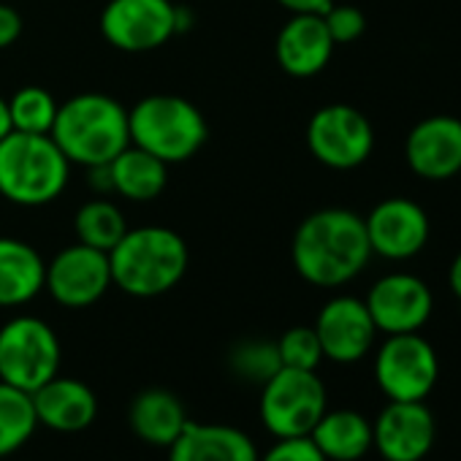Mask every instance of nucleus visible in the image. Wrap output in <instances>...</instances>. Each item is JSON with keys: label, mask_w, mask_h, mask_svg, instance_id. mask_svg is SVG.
Masks as SVG:
<instances>
[{"label": "nucleus", "mask_w": 461, "mask_h": 461, "mask_svg": "<svg viewBox=\"0 0 461 461\" xmlns=\"http://www.w3.org/2000/svg\"><path fill=\"white\" fill-rule=\"evenodd\" d=\"M291 258L302 280L315 288H339L356 280L372 258L364 217L350 209H321L302 220Z\"/></svg>", "instance_id": "f257e3e1"}, {"label": "nucleus", "mask_w": 461, "mask_h": 461, "mask_svg": "<svg viewBox=\"0 0 461 461\" xmlns=\"http://www.w3.org/2000/svg\"><path fill=\"white\" fill-rule=\"evenodd\" d=\"M190 264L185 240L166 225L128 228L109 250L112 285L136 299H152L174 291Z\"/></svg>", "instance_id": "f03ea898"}, {"label": "nucleus", "mask_w": 461, "mask_h": 461, "mask_svg": "<svg viewBox=\"0 0 461 461\" xmlns=\"http://www.w3.org/2000/svg\"><path fill=\"white\" fill-rule=\"evenodd\" d=\"M50 136L68 163L85 168L112 163L131 144L128 109L112 95L79 93L58 106Z\"/></svg>", "instance_id": "7ed1b4c3"}, {"label": "nucleus", "mask_w": 461, "mask_h": 461, "mask_svg": "<svg viewBox=\"0 0 461 461\" xmlns=\"http://www.w3.org/2000/svg\"><path fill=\"white\" fill-rule=\"evenodd\" d=\"M71 163L50 133L12 131L0 141V195L17 206H47L63 195Z\"/></svg>", "instance_id": "20e7f679"}, {"label": "nucleus", "mask_w": 461, "mask_h": 461, "mask_svg": "<svg viewBox=\"0 0 461 461\" xmlns=\"http://www.w3.org/2000/svg\"><path fill=\"white\" fill-rule=\"evenodd\" d=\"M131 144L163 163H185L203 147L209 131L195 104L179 95H147L128 109Z\"/></svg>", "instance_id": "39448f33"}, {"label": "nucleus", "mask_w": 461, "mask_h": 461, "mask_svg": "<svg viewBox=\"0 0 461 461\" xmlns=\"http://www.w3.org/2000/svg\"><path fill=\"white\" fill-rule=\"evenodd\" d=\"M60 369V339L55 329L33 315L0 326V380L33 393Z\"/></svg>", "instance_id": "423d86ee"}, {"label": "nucleus", "mask_w": 461, "mask_h": 461, "mask_svg": "<svg viewBox=\"0 0 461 461\" xmlns=\"http://www.w3.org/2000/svg\"><path fill=\"white\" fill-rule=\"evenodd\" d=\"M261 388V420L277 439L307 437L329 410L326 385L312 369L283 366Z\"/></svg>", "instance_id": "0eeeda50"}, {"label": "nucleus", "mask_w": 461, "mask_h": 461, "mask_svg": "<svg viewBox=\"0 0 461 461\" xmlns=\"http://www.w3.org/2000/svg\"><path fill=\"white\" fill-rule=\"evenodd\" d=\"M439 377L434 348L418 334H391L375 358V380L391 402H423Z\"/></svg>", "instance_id": "6e6552de"}, {"label": "nucleus", "mask_w": 461, "mask_h": 461, "mask_svg": "<svg viewBox=\"0 0 461 461\" xmlns=\"http://www.w3.org/2000/svg\"><path fill=\"white\" fill-rule=\"evenodd\" d=\"M101 36L128 55L155 52L176 36V6L171 0H109L101 12Z\"/></svg>", "instance_id": "1a4fd4ad"}, {"label": "nucleus", "mask_w": 461, "mask_h": 461, "mask_svg": "<svg viewBox=\"0 0 461 461\" xmlns=\"http://www.w3.org/2000/svg\"><path fill=\"white\" fill-rule=\"evenodd\" d=\"M307 147L323 166L350 171L372 155L375 131L358 109L348 104H329L310 117Z\"/></svg>", "instance_id": "9d476101"}, {"label": "nucleus", "mask_w": 461, "mask_h": 461, "mask_svg": "<svg viewBox=\"0 0 461 461\" xmlns=\"http://www.w3.org/2000/svg\"><path fill=\"white\" fill-rule=\"evenodd\" d=\"M44 288L60 307H68V310L93 307L112 288L109 253L87 248L82 242L63 248L47 264Z\"/></svg>", "instance_id": "9b49d317"}, {"label": "nucleus", "mask_w": 461, "mask_h": 461, "mask_svg": "<svg viewBox=\"0 0 461 461\" xmlns=\"http://www.w3.org/2000/svg\"><path fill=\"white\" fill-rule=\"evenodd\" d=\"M375 329L383 334H412L426 326L434 310V296L423 280L415 275H385L380 277L364 299Z\"/></svg>", "instance_id": "f8f14e48"}, {"label": "nucleus", "mask_w": 461, "mask_h": 461, "mask_svg": "<svg viewBox=\"0 0 461 461\" xmlns=\"http://www.w3.org/2000/svg\"><path fill=\"white\" fill-rule=\"evenodd\" d=\"M364 228H366V240H369L372 253L391 258V261L412 258L429 242L426 209L402 195L380 201L364 217Z\"/></svg>", "instance_id": "ddd939ff"}, {"label": "nucleus", "mask_w": 461, "mask_h": 461, "mask_svg": "<svg viewBox=\"0 0 461 461\" xmlns=\"http://www.w3.org/2000/svg\"><path fill=\"white\" fill-rule=\"evenodd\" d=\"M312 329L321 339L323 358L337 364L361 361L372 350L377 337L366 304L356 296H337L326 302Z\"/></svg>", "instance_id": "4468645a"}, {"label": "nucleus", "mask_w": 461, "mask_h": 461, "mask_svg": "<svg viewBox=\"0 0 461 461\" xmlns=\"http://www.w3.org/2000/svg\"><path fill=\"white\" fill-rule=\"evenodd\" d=\"M434 437L437 423L423 402H391L372 423V447L385 461H420Z\"/></svg>", "instance_id": "2eb2a0df"}, {"label": "nucleus", "mask_w": 461, "mask_h": 461, "mask_svg": "<svg viewBox=\"0 0 461 461\" xmlns=\"http://www.w3.org/2000/svg\"><path fill=\"white\" fill-rule=\"evenodd\" d=\"M404 158L412 174L429 182L458 176L461 171V120L434 114L420 120L404 141Z\"/></svg>", "instance_id": "dca6fc26"}, {"label": "nucleus", "mask_w": 461, "mask_h": 461, "mask_svg": "<svg viewBox=\"0 0 461 461\" xmlns=\"http://www.w3.org/2000/svg\"><path fill=\"white\" fill-rule=\"evenodd\" d=\"M334 47L323 14H294L277 33L275 58L288 77L310 79L329 66Z\"/></svg>", "instance_id": "f3484780"}, {"label": "nucleus", "mask_w": 461, "mask_h": 461, "mask_svg": "<svg viewBox=\"0 0 461 461\" xmlns=\"http://www.w3.org/2000/svg\"><path fill=\"white\" fill-rule=\"evenodd\" d=\"M36 418L41 426L60 431V434H77L93 426L98 415V399L93 388L77 377H60L55 375L50 383L36 388L33 393Z\"/></svg>", "instance_id": "a211bd4d"}, {"label": "nucleus", "mask_w": 461, "mask_h": 461, "mask_svg": "<svg viewBox=\"0 0 461 461\" xmlns=\"http://www.w3.org/2000/svg\"><path fill=\"white\" fill-rule=\"evenodd\" d=\"M256 442L237 426L193 423L168 445V461H258Z\"/></svg>", "instance_id": "6ab92c4d"}, {"label": "nucleus", "mask_w": 461, "mask_h": 461, "mask_svg": "<svg viewBox=\"0 0 461 461\" xmlns=\"http://www.w3.org/2000/svg\"><path fill=\"white\" fill-rule=\"evenodd\" d=\"M47 283L41 253L14 237H0V307H23L33 302Z\"/></svg>", "instance_id": "aec40b11"}, {"label": "nucleus", "mask_w": 461, "mask_h": 461, "mask_svg": "<svg viewBox=\"0 0 461 461\" xmlns=\"http://www.w3.org/2000/svg\"><path fill=\"white\" fill-rule=\"evenodd\" d=\"M128 423L139 439L158 447H168L187 426V415L182 402L171 391L147 388L131 402Z\"/></svg>", "instance_id": "412c9836"}, {"label": "nucleus", "mask_w": 461, "mask_h": 461, "mask_svg": "<svg viewBox=\"0 0 461 461\" xmlns=\"http://www.w3.org/2000/svg\"><path fill=\"white\" fill-rule=\"evenodd\" d=\"M112 187L117 195L136 201V203H147L155 201L168 182V163H163L160 158L149 155L147 149L128 144L112 163Z\"/></svg>", "instance_id": "4be33fe9"}, {"label": "nucleus", "mask_w": 461, "mask_h": 461, "mask_svg": "<svg viewBox=\"0 0 461 461\" xmlns=\"http://www.w3.org/2000/svg\"><path fill=\"white\" fill-rule=\"evenodd\" d=\"M310 437L326 461H358L372 450V423L356 410H326Z\"/></svg>", "instance_id": "5701e85b"}, {"label": "nucleus", "mask_w": 461, "mask_h": 461, "mask_svg": "<svg viewBox=\"0 0 461 461\" xmlns=\"http://www.w3.org/2000/svg\"><path fill=\"white\" fill-rule=\"evenodd\" d=\"M39 429L33 396L0 380V458L20 450Z\"/></svg>", "instance_id": "b1692460"}, {"label": "nucleus", "mask_w": 461, "mask_h": 461, "mask_svg": "<svg viewBox=\"0 0 461 461\" xmlns=\"http://www.w3.org/2000/svg\"><path fill=\"white\" fill-rule=\"evenodd\" d=\"M74 230L82 245L109 253L125 237L128 222L117 203H112L106 198H93L79 206V212L74 217Z\"/></svg>", "instance_id": "393cba45"}, {"label": "nucleus", "mask_w": 461, "mask_h": 461, "mask_svg": "<svg viewBox=\"0 0 461 461\" xmlns=\"http://www.w3.org/2000/svg\"><path fill=\"white\" fill-rule=\"evenodd\" d=\"M58 101L44 87L28 85L9 98L12 128L20 133H50L58 117Z\"/></svg>", "instance_id": "a878e982"}, {"label": "nucleus", "mask_w": 461, "mask_h": 461, "mask_svg": "<svg viewBox=\"0 0 461 461\" xmlns=\"http://www.w3.org/2000/svg\"><path fill=\"white\" fill-rule=\"evenodd\" d=\"M228 364H230V369H234L237 377H245V380L258 383V385H264L272 375H277L283 369L277 342H269V339H245V342H240L234 350H230Z\"/></svg>", "instance_id": "bb28decb"}, {"label": "nucleus", "mask_w": 461, "mask_h": 461, "mask_svg": "<svg viewBox=\"0 0 461 461\" xmlns=\"http://www.w3.org/2000/svg\"><path fill=\"white\" fill-rule=\"evenodd\" d=\"M277 350H280L283 366H291V369H312L315 372L318 364L323 361L321 339H318L315 329H310V326L288 329L277 339Z\"/></svg>", "instance_id": "cd10ccee"}, {"label": "nucleus", "mask_w": 461, "mask_h": 461, "mask_svg": "<svg viewBox=\"0 0 461 461\" xmlns=\"http://www.w3.org/2000/svg\"><path fill=\"white\" fill-rule=\"evenodd\" d=\"M323 23L329 28L334 44H350V41L361 39L364 31H366V17L356 6H337V4H331V9L323 14Z\"/></svg>", "instance_id": "c85d7f7f"}, {"label": "nucleus", "mask_w": 461, "mask_h": 461, "mask_svg": "<svg viewBox=\"0 0 461 461\" xmlns=\"http://www.w3.org/2000/svg\"><path fill=\"white\" fill-rule=\"evenodd\" d=\"M258 461H326V456L307 434V437H280L277 445H272Z\"/></svg>", "instance_id": "c756f323"}, {"label": "nucleus", "mask_w": 461, "mask_h": 461, "mask_svg": "<svg viewBox=\"0 0 461 461\" xmlns=\"http://www.w3.org/2000/svg\"><path fill=\"white\" fill-rule=\"evenodd\" d=\"M23 28H25L23 14L9 4H0V50L14 47L23 36Z\"/></svg>", "instance_id": "7c9ffc66"}, {"label": "nucleus", "mask_w": 461, "mask_h": 461, "mask_svg": "<svg viewBox=\"0 0 461 461\" xmlns=\"http://www.w3.org/2000/svg\"><path fill=\"white\" fill-rule=\"evenodd\" d=\"M291 14H326L334 0H277Z\"/></svg>", "instance_id": "2f4dec72"}, {"label": "nucleus", "mask_w": 461, "mask_h": 461, "mask_svg": "<svg viewBox=\"0 0 461 461\" xmlns=\"http://www.w3.org/2000/svg\"><path fill=\"white\" fill-rule=\"evenodd\" d=\"M87 185H90L98 195H109V193H114V187H112V171H109V163L87 166Z\"/></svg>", "instance_id": "473e14b6"}, {"label": "nucleus", "mask_w": 461, "mask_h": 461, "mask_svg": "<svg viewBox=\"0 0 461 461\" xmlns=\"http://www.w3.org/2000/svg\"><path fill=\"white\" fill-rule=\"evenodd\" d=\"M447 280H450V288H453L456 299L461 302V253L453 258V264H450V272H447Z\"/></svg>", "instance_id": "72a5a7b5"}, {"label": "nucleus", "mask_w": 461, "mask_h": 461, "mask_svg": "<svg viewBox=\"0 0 461 461\" xmlns=\"http://www.w3.org/2000/svg\"><path fill=\"white\" fill-rule=\"evenodd\" d=\"M12 114H9V101L0 95V141H4L12 133Z\"/></svg>", "instance_id": "f704fd0d"}, {"label": "nucleus", "mask_w": 461, "mask_h": 461, "mask_svg": "<svg viewBox=\"0 0 461 461\" xmlns=\"http://www.w3.org/2000/svg\"><path fill=\"white\" fill-rule=\"evenodd\" d=\"M190 28H193V14L185 6H176V36L187 33Z\"/></svg>", "instance_id": "c9c22d12"}, {"label": "nucleus", "mask_w": 461, "mask_h": 461, "mask_svg": "<svg viewBox=\"0 0 461 461\" xmlns=\"http://www.w3.org/2000/svg\"><path fill=\"white\" fill-rule=\"evenodd\" d=\"M458 176H461V171H458Z\"/></svg>", "instance_id": "e433bc0d"}, {"label": "nucleus", "mask_w": 461, "mask_h": 461, "mask_svg": "<svg viewBox=\"0 0 461 461\" xmlns=\"http://www.w3.org/2000/svg\"><path fill=\"white\" fill-rule=\"evenodd\" d=\"M0 461H4V458H0Z\"/></svg>", "instance_id": "4c0bfd02"}]
</instances>
